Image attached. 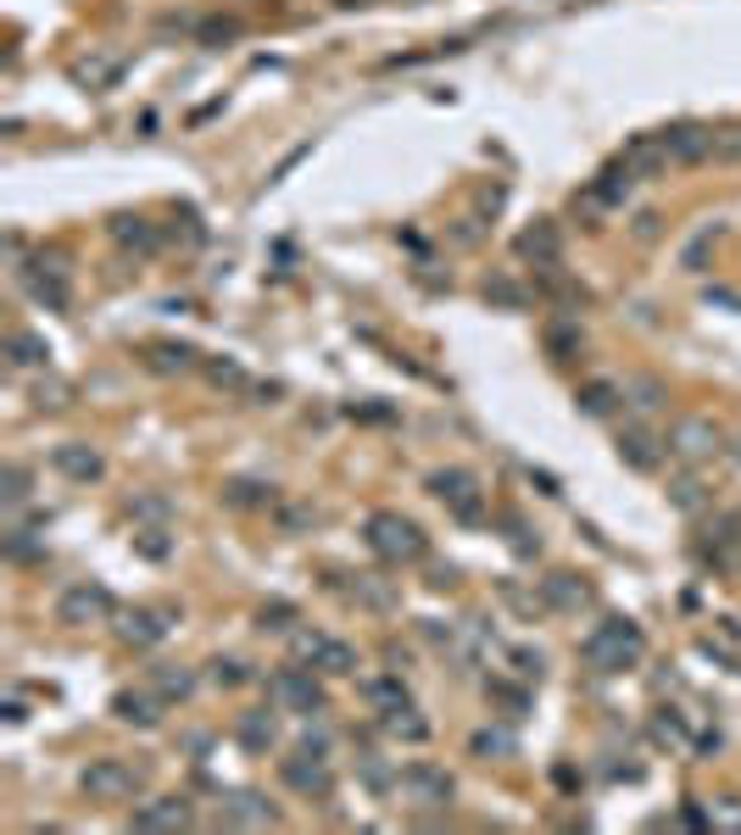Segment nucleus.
Masks as SVG:
<instances>
[{
	"instance_id": "obj_1",
	"label": "nucleus",
	"mask_w": 741,
	"mask_h": 835,
	"mask_svg": "<svg viewBox=\"0 0 741 835\" xmlns=\"http://www.w3.org/2000/svg\"><path fill=\"white\" fill-rule=\"evenodd\" d=\"M580 658L596 674H625V668H635L646 658V635L630 618H602L585 641H580Z\"/></svg>"
},
{
	"instance_id": "obj_2",
	"label": "nucleus",
	"mask_w": 741,
	"mask_h": 835,
	"mask_svg": "<svg viewBox=\"0 0 741 835\" xmlns=\"http://www.w3.org/2000/svg\"><path fill=\"white\" fill-rule=\"evenodd\" d=\"M362 535H368V547H374V557H385L391 568H407V563H424L430 557L424 529L412 524V518H402V513H368Z\"/></svg>"
},
{
	"instance_id": "obj_3",
	"label": "nucleus",
	"mask_w": 741,
	"mask_h": 835,
	"mask_svg": "<svg viewBox=\"0 0 741 835\" xmlns=\"http://www.w3.org/2000/svg\"><path fill=\"white\" fill-rule=\"evenodd\" d=\"M430 490H435V502H441L457 524H485V513H491L485 484H480L469 468H435V474H430Z\"/></svg>"
},
{
	"instance_id": "obj_4",
	"label": "nucleus",
	"mask_w": 741,
	"mask_h": 835,
	"mask_svg": "<svg viewBox=\"0 0 741 835\" xmlns=\"http://www.w3.org/2000/svg\"><path fill=\"white\" fill-rule=\"evenodd\" d=\"M396 797H402L407 808H419V813H446L452 797H457V785H452V774L435 769V763H407V769L396 774Z\"/></svg>"
},
{
	"instance_id": "obj_5",
	"label": "nucleus",
	"mask_w": 741,
	"mask_h": 835,
	"mask_svg": "<svg viewBox=\"0 0 741 835\" xmlns=\"http://www.w3.org/2000/svg\"><path fill=\"white\" fill-rule=\"evenodd\" d=\"M17 279H23V290L39 302V307H51V312H62L67 302H73V284H67V257L62 251H39L34 262H17Z\"/></svg>"
},
{
	"instance_id": "obj_6",
	"label": "nucleus",
	"mask_w": 741,
	"mask_h": 835,
	"mask_svg": "<svg viewBox=\"0 0 741 835\" xmlns=\"http://www.w3.org/2000/svg\"><path fill=\"white\" fill-rule=\"evenodd\" d=\"M78 785L96 802H134V791L146 785V769L128 763V758H96V763L78 774Z\"/></svg>"
},
{
	"instance_id": "obj_7",
	"label": "nucleus",
	"mask_w": 741,
	"mask_h": 835,
	"mask_svg": "<svg viewBox=\"0 0 741 835\" xmlns=\"http://www.w3.org/2000/svg\"><path fill=\"white\" fill-rule=\"evenodd\" d=\"M112 613H118V602H112L107 585H96V579H78V585H67V591L57 597V624H67V629L107 624Z\"/></svg>"
},
{
	"instance_id": "obj_8",
	"label": "nucleus",
	"mask_w": 741,
	"mask_h": 835,
	"mask_svg": "<svg viewBox=\"0 0 741 835\" xmlns=\"http://www.w3.org/2000/svg\"><path fill=\"white\" fill-rule=\"evenodd\" d=\"M669 457H680V463H714L719 452H725V429L714 423V418H675L669 423Z\"/></svg>"
},
{
	"instance_id": "obj_9",
	"label": "nucleus",
	"mask_w": 741,
	"mask_h": 835,
	"mask_svg": "<svg viewBox=\"0 0 741 835\" xmlns=\"http://www.w3.org/2000/svg\"><path fill=\"white\" fill-rule=\"evenodd\" d=\"M173 624H178L173 607H123V613H112V635H118L123 647H134V652L162 647L168 635H173Z\"/></svg>"
},
{
	"instance_id": "obj_10",
	"label": "nucleus",
	"mask_w": 741,
	"mask_h": 835,
	"mask_svg": "<svg viewBox=\"0 0 741 835\" xmlns=\"http://www.w3.org/2000/svg\"><path fill=\"white\" fill-rule=\"evenodd\" d=\"M268 697H273V708H285V713H318V708H323L318 668H307V663L280 668V674L268 679Z\"/></svg>"
},
{
	"instance_id": "obj_11",
	"label": "nucleus",
	"mask_w": 741,
	"mask_h": 835,
	"mask_svg": "<svg viewBox=\"0 0 741 835\" xmlns=\"http://www.w3.org/2000/svg\"><path fill=\"white\" fill-rule=\"evenodd\" d=\"M280 779L291 785L296 797H307V802H330L335 797V769H330V758H318V752L285 758L280 763Z\"/></svg>"
},
{
	"instance_id": "obj_12",
	"label": "nucleus",
	"mask_w": 741,
	"mask_h": 835,
	"mask_svg": "<svg viewBox=\"0 0 741 835\" xmlns=\"http://www.w3.org/2000/svg\"><path fill=\"white\" fill-rule=\"evenodd\" d=\"M296 658L318 674H357V647H346L341 635H323V629L296 635Z\"/></svg>"
},
{
	"instance_id": "obj_13",
	"label": "nucleus",
	"mask_w": 741,
	"mask_h": 835,
	"mask_svg": "<svg viewBox=\"0 0 741 835\" xmlns=\"http://www.w3.org/2000/svg\"><path fill=\"white\" fill-rule=\"evenodd\" d=\"M697 557L719 574H736L741 568V513H725L708 524V535L697 540Z\"/></svg>"
},
{
	"instance_id": "obj_14",
	"label": "nucleus",
	"mask_w": 741,
	"mask_h": 835,
	"mask_svg": "<svg viewBox=\"0 0 741 835\" xmlns=\"http://www.w3.org/2000/svg\"><path fill=\"white\" fill-rule=\"evenodd\" d=\"M514 257L530 262V268H558L564 262V229L552 218H535L519 240H514Z\"/></svg>"
},
{
	"instance_id": "obj_15",
	"label": "nucleus",
	"mask_w": 741,
	"mask_h": 835,
	"mask_svg": "<svg viewBox=\"0 0 741 835\" xmlns=\"http://www.w3.org/2000/svg\"><path fill=\"white\" fill-rule=\"evenodd\" d=\"M658 134H664V151H669L675 168L708 162V157H714V128H708V123H669V128H658Z\"/></svg>"
},
{
	"instance_id": "obj_16",
	"label": "nucleus",
	"mask_w": 741,
	"mask_h": 835,
	"mask_svg": "<svg viewBox=\"0 0 741 835\" xmlns=\"http://www.w3.org/2000/svg\"><path fill=\"white\" fill-rule=\"evenodd\" d=\"M541 602H546L552 613H585V607H596V591H591L580 574L558 568V574L541 579Z\"/></svg>"
},
{
	"instance_id": "obj_17",
	"label": "nucleus",
	"mask_w": 741,
	"mask_h": 835,
	"mask_svg": "<svg viewBox=\"0 0 741 835\" xmlns=\"http://www.w3.org/2000/svg\"><path fill=\"white\" fill-rule=\"evenodd\" d=\"M218 819L229 830H268V824H280V808H273L268 797H257V791H229Z\"/></svg>"
},
{
	"instance_id": "obj_18",
	"label": "nucleus",
	"mask_w": 741,
	"mask_h": 835,
	"mask_svg": "<svg viewBox=\"0 0 741 835\" xmlns=\"http://www.w3.org/2000/svg\"><path fill=\"white\" fill-rule=\"evenodd\" d=\"M619 457H625V468H635V474H653V468H664V457H669V440H658L653 429H625L619 434Z\"/></svg>"
},
{
	"instance_id": "obj_19",
	"label": "nucleus",
	"mask_w": 741,
	"mask_h": 835,
	"mask_svg": "<svg viewBox=\"0 0 741 835\" xmlns=\"http://www.w3.org/2000/svg\"><path fill=\"white\" fill-rule=\"evenodd\" d=\"M184 824H196L190 797H151L134 808V830H184Z\"/></svg>"
},
{
	"instance_id": "obj_20",
	"label": "nucleus",
	"mask_w": 741,
	"mask_h": 835,
	"mask_svg": "<svg viewBox=\"0 0 741 835\" xmlns=\"http://www.w3.org/2000/svg\"><path fill=\"white\" fill-rule=\"evenodd\" d=\"M346 602H357L362 613H396V585L380 574H346Z\"/></svg>"
},
{
	"instance_id": "obj_21",
	"label": "nucleus",
	"mask_w": 741,
	"mask_h": 835,
	"mask_svg": "<svg viewBox=\"0 0 741 835\" xmlns=\"http://www.w3.org/2000/svg\"><path fill=\"white\" fill-rule=\"evenodd\" d=\"M51 463H57V474H67L73 484H89V479H101V474H107L101 452H96V446H84V440H67V446H57Z\"/></svg>"
},
{
	"instance_id": "obj_22",
	"label": "nucleus",
	"mask_w": 741,
	"mask_h": 835,
	"mask_svg": "<svg viewBox=\"0 0 741 835\" xmlns=\"http://www.w3.org/2000/svg\"><path fill=\"white\" fill-rule=\"evenodd\" d=\"M635 179H653V173H664V168H675L669 162V151H664V134H635L630 145H625V157H619Z\"/></svg>"
},
{
	"instance_id": "obj_23",
	"label": "nucleus",
	"mask_w": 741,
	"mask_h": 835,
	"mask_svg": "<svg viewBox=\"0 0 741 835\" xmlns=\"http://www.w3.org/2000/svg\"><path fill=\"white\" fill-rule=\"evenodd\" d=\"M162 708H168V702L151 691V685H146V691H118V697H112V713H118L123 724H140V729H157V724H162Z\"/></svg>"
},
{
	"instance_id": "obj_24",
	"label": "nucleus",
	"mask_w": 741,
	"mask_h": 835,
	"mask_svg": "<svg viewBox=\"0 0 741 835\" xmlns=\"http://www.w3.org/2000/svg\"><path fill=\"white\" fill-rule=\"evenodd\" d=\"M380 729L391 735V741H402V747H424L430 741V719L412 708V702H402V708H391V713H380Z\"/></svg>"
},
{
	"instance_id": "obj_25",
	"label": "nucleus",
	"mask_w": 741,
	"mask_h": 835,
	"mask_svg": "<svg viewBox=\"0 0 741 835\" xmlns=\"http://www.w3.org/2000/svg\"><path fill=\"white\" fill-rule=\"evenodd\" d=\"M112 240L123 245V251H140V257H151L157 245H162V229H157L151 218H134V212H123V218H112Z\"/></svg>"
},
{
	"instance_id": "obj_26",
	"label": "nucleus",
	"mask_w": 741,
	"mask_h": 835,
	"mask_svg": "<svg viewBox=\"0 0 741 835\" xmlns=\"http://www.w3.org/2000/svg\"><path fill=\"white\" fill-rule=\"evenodd\" d=\"M619 390H625V407H630L635 418H653V413L669 402L664 379H646V373H630V379H619Z\"/></svg>"
},
{
	"instance_id": "obj_27",
	"label": "nucleus",
	"mask_w": 741,
	"mask_h": 835,
	"mask_svg": "<svg viewBox=\"0 0 741 835\" xmlns=\"http://www.w3.org/2000/svg\"><path fill=\"white\" fill-rule=\"evenodd\" d=\"M635 184H641V179H635V173H630L625 162H608V168H602V173H596L591 195H596V201H602V207H608V212H619V207L630 201V189H635Z\"/></svg>"
},
{
	"instance_id": "obj_28",
	"label": "nucleus",
	"mask_w": 741,
	"mask_h": 835,
	"mask_svg": "<svg viewBox=\"0 0 741 835\" xmlns=\"http://www.w3.org/2000/svg\"><path fill=\"white\" fill-rule=\"evenodd\" d=\"M235 735H240L246 752H268L273 741H280V719H273L268 708H251V713L235 719Z\"/></svg>"
},
{
	"instance_id": "obj_29",
	"label": "nucleus",
	"mask_w": 741,
	"mask_h": 835,
	"mask_svg": "<svg viewBox=\"0 0 741 835\" xmlns=\"http://www.w3.org/2000/svg\"><path fill=\"white\" fill-rule=\"evenodd\" d=\"M7 363H12L17 373H23V368H45V363H51V346H45L34 329H12V334H7Z\"/></svg>"
},
{
	"instance_id": "obj_30",
	"label": "nucleus",
	"mask_w": 741,
	"mask_h": 835,
	"mask_svg": "<svg viewBox=\"0 0 741 835\" xmlns=\"http://www.w3.org/2000/svg\"><path fill=\"white\" fill-rule=\"evenodd\" d=\"M541 340H546V352L558 357V363L580 357V340H585V334H580V312H564V318H552Z\"/></svg>"
},
{
	"instance_id": "obj_31",
	"label": "nucleus",
	"mask_w": 741,
	"mask_h": 835,
	"mask_svg": "<svg viewBox=\"0 0 741 835\" xmlns=\"http://www.w3.org/2000/svg\"><path fill=\"white\" fill-rule=\"evenodd\" d=\"M362 697H368V708L374 713H391V708H402V702H412L407 697V679L391 668V674H374V679H362Z\"/></svg>"
},
{
	"instance_id": "obj_32",
	"label": "nucleus",
	"mask_w": 741,
	"mask_h": 835,
	"mask_svg": "<svg viewBox=\"0 0 741 835\" xmlns=\"http://www.w3.org/2000/svg\"><path fill=\"white\" fill-rule=\"evenodd\" d=\"M575 402H580L585 418H608L614 407H625V390H619V379H591Z\"/></svg>"
},
{
	"instance_id": "obj_33",
	"label": "nucleus",
	"mask_w": 741,
	"mask_h": 835,
	"mask_svg": "<svg viewBox=\"0 0 741 835\" xmlns=\"http://www.w3.org/2000/svg\"><path fill=\"white\" fill-rule=\"evenodd\" d=\"M146 363L157 373H190V368H201L196 346H178V340H157V346H146Z\"/></svg>"
},
{
	"instance_id": "obj_34",
	"label": "nucleus",
	"mask_w": 741,
	"mask_h": 835,
	"mask_svg": "<svg viewBox=\"0 0 741 835\" xmlns=\"http://www.w3.org/2000/svg\"><path fill=\"white\" fill-rule=\"evenodd\" d=\"M151 691H157L162 702H184V697L196 691V674L184 668V663H157V668H151Z\"/></svg>"
},
{
	"instance_id": "obj_35",
	"label": "nucleus",
	"mask_w": 741,
	"mask_h": 835,
	"mask_svg": "<svg viewBox=\"0 0 741 835\" xmlns=\"http://www.w3.org/2000/svg\"><path fill=\"white\" fill-rule=\"evenodd\" d=\"M669 502H675L686 518H697V513H708V507H714V490H708L697 474H680V479L669 484Z\"/></svg>"
},
{
	"instance_id": "obj_36",
	"label": "nucleus",
	"mask_w": 741,
	"mask_h": 835,
	"mask_svg": "<svg viewBox=\"0 0 741 835\" xmlns=\"http://www.w3.org/2000/svg\"><path fill=\"white\" fill-rule=\"evenodd\" d=\"M201 368H207V379H212L218 390H229V396H251V390H257L251 373H246L240 363H229V357H207Z\"/></svg>"
},
{
	"instance_id": "obj_37",
	"label": "nucleus",
	"mask_w": 741,
	"mask_h": 835,
	"mask_svg": "<svg viewBox=\"0 0 741 835\" xmlns=\"http://www.w3.org/2000/svg\"><path fill=\"white\" fill-rule=\"evenodd\" d=\"M485 302H491V307H507V312H519V307H530V290H524L514 273H491V279H485Z\"/></svg>"
},
{
	"instance_id": "obj_38",
	"label": "nucleus",
	"mask_w": 741,
	"mask_h": 835,
	"mask_svg": "<svg viewBox=\"0 0 741 835\" xmlns=\"http://www.w3.org/2000/svg\"><path fill=\"white\" fill-rule=\"evenodd\" d=\"M223 502L240 507V513H251V507H268V502H273V490H268L262 479H229V484H223Z\"/></svg>"
},
{
	"instance_id": "obj_39",
	"label": "nucleus",
	"mask_w": 741,
	"mask_h": 835,
	"mask_svg": "<svg viewBox=\"0 0 741 835\" xmlns=\"http://www.w3.org/2000/svg\"><path fill=\"white\" fill-rule=\"evenodd\" d=\"M714 240H719V223H703L697 234H691V240L680 245V268H686V273H697V268H703V257L714 251Z\"/></svg>"
},
{
	"instance_id": "obj_40",
	"label": "nucleus",
	"mask_w": 741,
	"mask_h": 835,
	"mask_svg": "<svg viewBox=\"0 0 741 835\" xmlns=\"http://www.w3.org/2000/svg\"><path fill=\"white\" fill-rule=\"evenodd\" d=\"M67 402H73V384H67V379H39V384H34V407H39V413H62Z\"/></svg>"
},
{
	"instance_id": "obj_41",
	"label": "nucleus",
	"mask_w": 741,
	"mask_h": 835,
	"mask_svg": "<svg viewBox=\"0 0 741 835\" xmlns=\"http://www.w3.org/2000/svg\"><path fill=\"white\" fill-rule=\"evenodd\" d=\"M469 752L474 758H514V735H507V729H474Z\"/></svg>"
},
{
	"instance_id": "obj_42",
	"label": "nucleus",
	"mask_w": 741,
	"mask_h": 835,
	"mask_svg": "<svg viewBox=\"0 0 741 835\" xmlns=\"http://www.w3.org/2000/svg\"><path fill=\"white\" fill-rule=\"evenodd\" d=\"M0 502H7L12 513L28 502V468L23 463H7V474H0Z\"/></svg>"
},
{
	"instance_id": "obj_43",
	"label": "nucleus",
	"mask_w": 741,
	"mask_h": 835,
	"mask_svg": "<svg viewBox=\"0 0 741 835\" xmlns=\"http://www.w3.org/2000/svg\"><path fill=\"white\" fill-rule=\"evenodd\" d=\"M118 73H123V62H118V57H89V62H78V78H84L89 89H107Z\"/></svg>"
},
{
	"instance_id": "obj_44",
	"label": "nucleus",
	"mask_w": 741,
	"mask_h": 835,
	"mask_svg": "<svg viewBox=\"0 0 741 835\" xmlns=\"http://www.w3.org/2000/svg\"><path fill=\"white\" fill-rule=\"evenodd\" d=\"M653 735H658L664 747H697V741H691V729L680 724V713H669V708L653 719Z\"/></svg>"
},
{
	"instance_id": "obj_45",
	"label": "nucleus",
	"mask_w": 741,
	"mask_h": 835,
	"mask_svg": "<svg viewBox=\"0 0 741 835\" xmlns=\"http://www.w3.org/2000/svg\"><path fill=\"white\" fill-rule=\"evenodd\" d=\"M7 557H12V563H34V557H45L39 535H34V529H7Z\"/></svg>"
},
{
	"instance_id": "obj_46",
	"label": "nucleus",
	"mask_w": 741,
	"mask_h": 835,
	"mask_svg": "<svg viewBox=\"0 0 741 835\" xmlns=\"http://www.w3.org/2000/svg\"><path fill=\"white\" fill-rule=\"evenodd\" d=\"M134 547H140L151 563H162V557L173 552V540H168V524H146L140 535H134Z\"/></svg>"
},
{
	"instance_id": "obj_47",
	"label": "nucleus",
	"mask_w": 741,
	"mask_h": 835,
	"mask_svg": "<svg viewBox=\"0 0 741 835\" xmlns=\"http://www.w3.org/2000/svg\"><path fill=\"white\" fill-rule=\"evenodd\" d=\"M502 529H507V540H514V552H519V557H535V552H541V535H530V529H524V518L502 513Z\"/></svg>"
},
{
	"instance_id": "obj_48",
	"label": "nucleus",
	"mask_w": 741,
	"mask_h": 835,
	"mask_svg": "<svg viewBox=\"0 0 741 835\" xmlns=\"http://www.w3.org/2000/svg\"><path fill=\"white\" fill-rule=\"evenodd\" d=\"M714 162H741V123L714 128Z\"/></svg>"
},
{
	"instance_id": "obj_49",
	"label": "nucleus",
	"mask_w": 741,
	"mask_h": 835,
	"mask_svg": "<svg viewBox=\"0 0 741 835\" xmlns=\"http://www.w3.org/2000/svg\"><path fill=\"white\" fill-rule=\"evenodd\" d=\"M128 513L140 518V524H168V518H173L168 496H134V502H128Z\"/></svg>"
},
{
	"instance_id": "obj_50",
	"label": "nucleus",
	"mask_w": 741,
	"mask_h": 835,
	"mask_svg": "<svg viewBox=\"0 0 741 835\" xmlns=\"http://www.w3.org/2000/svg\"><path fill=\"white\" fill-rule=\"evenodd\" d=\"M491 697L507 702V719H524V708H530V697L519 691V685H507V679H491Z\"/></svg>"
},
{
	"instance_id": "obj_51",
	"label": "nucleus",
	"mask_w": 741,
	"mask_h": 835,
	"mask_svg": "<svg viewBox=\"0 0 741 835\" xmlns=\"http://www.w3.org/2000/svg\"><path fill=\"white\" fill-rule=\"evenodd\" d=\"M362 779H368V791H396V779H391V769L374 758V752H362Z\"/></svg>"
},
{
	"instance_id": "obj_52",
	"label": "nucleus",
	"mask_w": 741,
	"mask_h": 835,
	"mask_svg": "<svg viewBox=\"0 0 741 835\" xmlns=\"http://www.w3.org/2000/svg\"><path fill=\"white\" fill-rule=\"evenodd\" d=\"M212 679H218V685H246V679H251V663H240V658H218V663H212Z\"/></svg>"
},
{
	"instance_id": "obj_53",
	"label": "nucleus",
	"mask_w": 741,
	"mask_h": 835,
	"mask_svg": "<svg viewBox=\"0 0 741 835\" xmlns=\"http://www.w3.org/2000/svg\"><path fill=\"white\" fill-rule=\"evenodd\" d=\"M257 624H262V629H291V624H296V607H291V602H268V607L257 613Z\"/></svg>"
},
{
	"instance_id": "obj_54",
	"label": "nucleus",
	"mask_w": 741,
	"mask_h": 835,
	"mask_svg": "<svg viewBox=\"0 0 741 835\" xmlns=\"http://www.w3.org/2000/svg\"><path fill=\"white\" fill-rule=\"evenodd\" d=\"M708 819H714V824H730V830H741V802H736V797H719Z\"/></svg>"
},
{
	"instance_id": "obj_55",
	"label": "nucleus",
	"mask_w": 741,
	"mask_h": 835,
	"mask_svg": "<svg viewBox=\"0 0 741 835\" xmlns=\"http://www.w3.org/2000/svg\"><path fill=\"white\" fill-rule=\"evenodd\" d=\"M235 34H240V23H235V17H212V23L201 28V39H207V45H218V39H235Z\"/></svg>"
},
{
	"instance_id": "obj_56",
	"label": "nucleus",
	"mask_w": 741,
	"mask_h": 835,
	"mask_svg": "<svg viewBox=\"0 0 741 835\" xmlns=\"http://www.w3.org/2000/svg\"><path fill=\"white\" fill-rule=\"evenodd\" d=\"M280 524H285V529H312L318 513H312V507H280Z\"/></svg>"
},
{
	"instance_id": "obj_57",
	"label": "nucleus",
	"mask_w": 741,
	"mask_h": 835,
	"mask_svg": "<svg viewBox=\"0 0 741 835\" xmlns=\"http://www.w3.org/2000/svg\"><path fill=\"white\" fill-rule=\"evenodd\" d=\"M514 663H519V679H541V652H514Z\"/></svg>"
},
{
	"instance_id": "obj_58",
	"label": "nucleus",
	"mask_w": 741,
	"mask_h": 835,
	"mask_svg": "<svg viewBox=\"0 0 741 835\" xmlns=\"http://www.w3.org/2000/svg\"><path fill=\"white\" fill-rule=\"evenodd\" d=\"M653 234H658V218L641 212V218H635V240H653Z\"/></svg>"
},
{
	"instance_id": "obj_59",
	"label": "nucleus",
	"mask_w": 741,
	"mask_h": 835,
	"mask_svg": "<svg viewBox=\"0 0 741 835\" xmlns=\"http://www.w3.org/2000/svg\"><path fill=\"white\" fill-rule=\"evenodd\" d=\"M725 452H730V457H736V463H741V434H736V440H730V446H725Z\"/></svg>"
}]
</instances>
